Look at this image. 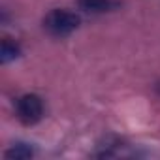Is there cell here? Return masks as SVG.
Instances as JSON below:
<instances>
[{
  "mask_svg": "<svg viewBox=\"0 0 160 160\" xmlns=\"http://www.w3.org/2000/svg\"><path fill=\"white\" fill-rule=\"evenodd\" d=\"M79 23V15L75 12H70V10H64V8H57V10H51L45 17H43V28L51 34V36H68L72 34L73 30H77Z\"/></svg>",
  "mask_w": 160,
  "mask_h": 160,
  "instance_id": "6da1fadb",
  "label": "cell"
},
{
  "mask_svg": "<svg viewBox=\"0 0 160 160\" xmlns=\"http://www.w3.org/2000/svg\"><path fill=\"white\" fill-rule=\"evenodd\" d=\"M15 115L27 126H32V124L40 122L42 117H43V100L38 94H32V92L23 94L15 102Z\"/></svg>",
  "mask_w": 160,
  "mask_h": 160,
  "instance_id": "7a4b0ae2",
  "label": "cell"
},
{
  "mask_svg": "<svg viewBox=\"0 0 160 160\" xmlns=\"http://www.w3.org/2000/svg\"><path fill=\"white\" fill-rule=\"evenodd\" d=\"M77 8L87 13H108L119 8L117 0H77Z\"/></svg>",
  "mask_w": 160,
  "mask_h": 160,
  "instance_id": "3957f363",
  "label": "cell"
},
{
  "mask_svg": "<svg viewBox=\"0 0 160 160\" xmlns=\"http://www.w3.org/2000/svg\"><path fill=\"white\" fill-rule=\"evenodd\" d=\"M19 55H21V45L12 38H4L2 45H0V62L8 64V62L19 58Z\"/></svg>",
  "mask_w": 160,
  "mask_h": 160,
  "instance_id": "277c9868",
  "label": "cell"
},
{
  "mask_svg": "<svg viewBox=\"0 0 160 160\" xmlns=\"http://www.w3.org/2000/svg\"><path fill=\"white\" fill-rule=\"evenodd\" d=\"M32 154H34V151H32V147H28L27 143H15L12 149H8V151L4 152L6 158H15V160H27V158H30Z\"/></svg>",
  "mask_w": 160,
  "mask_h": 160,
  "instance_id": "5b68a950",
  "label": "cell"
}]
</instances>
